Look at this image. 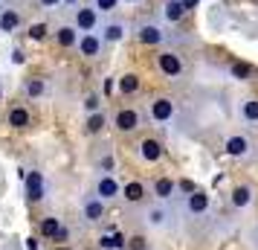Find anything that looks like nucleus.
I'll return each mask as SVG.
<instances>
[{"mask_svg":"<svg viewBox=\"0 0 258 250\" xmlns=\"http://www.w3.org/2000/svg\"><path fill=\"white\" fill-rule=\"evenodd\" d=\"M142 221H145L148 227H154V230H171V227H174V210H171L165 201L151 204V207H145Z\"/></svg>","mask_w":258,"mask_h":250,"instance_id":"1","label":"nucleus"},{"mask_svg":"<svg viewBox=\"0 0 258 250\" xmlns=\"http://www.w3.org/2000/svg\"><path fill=\"white\" fill-rule=\"evenodd\" d=\"M134 35H137V41L145 44V47H160V44H165V41L171 38L157 21H140L137 29H134Z\"/></svg>","mask_w":258,"mask_h":250,"instance_id":"2","label":"nucleus"},{"mask_svg":"<svg viewBox=\"0 0 258 250\" xmlns=\"http://www.w3.org/2000/svg\"><path fill=\"white\" fill-rule=\"evenodd\" d=\"M21 24H24V12L18 9V3L15 0H3L0 3V32L12 35V32L21 29Z\"/></svg>","mask_w":258,"mask_h":250,"instance_id":"3","label":"nucleus"},{"mask_svg":"<svg viewBox=\"0 0 258 250\" xmlns=\"http://www.w3.org/2000/svg\"><path fill=\"white\" fill-rule=\"evenodd\" d=\"M157 67H160V73L168 76V79H177V76H183V70H186L180 53H174V49H163V53L157 56Z\"/></svg>","mask_w":258,"mask_h":250,"instance_id":"4","label":"nucleus"},{"mask_svg":"<svg viewBox=\"0 0 258 250\" xmlns=\"http://www.w3.org/2000/svg\"><path fill=\"white\" fill-rule=\"evenodd\" d=\"M174 114H177V105H174V99H168V96H157L151 102V108H148V117H151V122H157V125L171 122Z\"/></svg>","mask_w":258,"mask_h":250,"instance_id":"5","label":"nucleus"},{"mask_svg":"<svg viewBox=\"0 0 258 250\" xmlns=\"http://www.w3.org/2000/svg\"><path fill=\"white\" fill-rule=\"evenodd\" d=\"M102 24V18L96 12L93 6H76V15H73V26L79 32H96Z\"/></svg>","mask_w":258,"mask_h":250,"instance_id":"6","label":"nucleus"},{"mask_svg":"<svg viewBox=\"0 0 258 250\" xmlns=\"http://www.w3.org/2000/svg\"><path fill=\"white\" fill-rule=\"evenodd\" d=\"M226 155L229 157H238V160H249L252 157V140L246 137V134H232V137H226Z\"/></svg>","mask_w":258,"mask_h":250,"instance_id":"7","label":"nucleus"},{"mask_svg":"<svg viewBox=\"0 0 258 250\" xmlns=\"http://www.w3.org/2000/svg\"><path fill=\"white\" fill-rule=\"evenodd\" d=\"M24 178V186H26V198L32 204H38L44 195H47V180H44V175L38 172V169H32V172H26V175H21Z\"/></svg>","mask_w":258,"mask_h":250,"instance_id":"8","label":"nucleus"},{"mask_svg":"<svg viewBox=\"0 0 258 250\" xmlns=\"http://www.w3.org/2000/svg\"><path fill=\"white\" fill-rule=\"evenodd\" d=\"M113 125H116V131L131 134V131H137V128L142 125V114L137 111V108H119L116 117H113Z\"/></svg>","mask_w":258,"mask_h":250,"instance_id":"9","label":"nucleus"},{"mask_svg":"<svg viewBox=\"0 0 258 250\" xmlns=\"http://www.w3.org/2000/svg\"><path fill=\"white\" fill-rule=\"evenodd\" d=\"M99 201H113L122 195V186H119V180L113 175H99L96 178V192H93Z\"/></svg>","mask_w":258,"mask_h":250,"instance_id":"10","label":"nucleus"},{"mask_svg":"<svg viewBox=\"0 0 258 250\" xmlns=\"http://www.w3.org/2000/svg\"><path fill=\"white\" fill-rule=\"evenodd\" d=\"M102 38H99V32H82L79 35V44H76V49L82 53L84 59H99L102 56Z\"/></svg>","mask_w":258,"mask_h":250,"instance_id":"11","label":"nucleus"},{"mask_svg":"<svg viewBox=\"0 0 258 250\" xmlns=\"http://www.w3.org/2000/svg\"><path fill=\"white\" fill-rule=\"evenodd\" d=\"M99 38H102V44H119V41H125L128 35V26L125 21H105V24H99Z\"/></svg>","mask_w":258,"mask_h":250,"instance_id":"12","label":"nucleus"},{"mask_svg":"<svg viewBox=\"0 0 258 250\" xmlns=\"http://www.w3.org/2000/svg\"><path fill=\"white\" fill-rule=\"evenodd\" d=\"M183 210H186V215H191V218H198V215H206L209 213V195L206 192H188L186 195V204H183Z\"/></svg>","mask_w":258,"mask_h":250,"instance_id":"13","label":"nucleus"},{"mask_svg":"<svg viewBox=\"0 0 258 250\" xmlns=\"http://www.w3.org/2000/svg\"><path fill=\"white\" fill-rule=\"evenodd\" d=\"M102 215H105V201H99L96 195H87L82 201V218L96 224V221H102Z\"/></svg>","mask_w":258,"mask_h":250,"instance_id":"14","label":"nucleus"},{"mask_svg":"<svg viewBox=\"0 0 258 250\" xmlns=\"http://www.w3.org/2000/svg\"><path fill=\"white\" fill-rule=\"evenodd\" d=\"M49 93V82L44 76H32V79H26L24 82V96L26 99H41V96Z\"/></svg>","mask_w":258,"mask_h":250,"instance_id":"15","label":"nucleus"},{"mask_svg":"<svg viewBox=\"0 0 258 250\" xmlns=\"http://www.w3.org/2000/svg\"><path fill=\"white\" fill-rule=\"evenodd\" d=\"M137 148H140V157L145 163H157V160L163 157V143H160V140H151V137H145Z\"/></svg>","mask_w":258,"mask_h":250,"instance_id":"16","label":"nucleus"},{"mask_svg":"<svg viewBox=\"0 0 258 250\" xmlns=\"http://www.w3.org/2000/svg\"><path fill=\"white\" fill-rule=\"evenodd\" d=\"M6 125L15 128V131L26 128V125H29V111H26L24 105H12L9 108V114H6Z\"/></svg>","mask_w":258,"mask_h":250,"instance_id":"17","label":"nucleus"},{"mask_svg":"<svg viewBox=\"0 0 258 250\" xmlns=\"http://www.w3.org/2000/svg\"><path fill=\"white\" fill-rule=\"evenodd\" d=\"M79 35H82V32H79L73 24H61L58 29H55V41H58L64 49L76 47V44H79Z\"/></svg>","mask_w":258,"mask_h":250,"instance_id":"18","label":"nucleus"},{"mask_svg":"<svg viewBox=\"0 0 258 250\" xmlns=\"http://www.w3.org/2000/svg\"><path fill=\"white\" fill-rule=\"evenodd\" d=\"M174 192H177V183L171 178H157L154 180V195H157V201H171L174 198Z\"/></svg>","mask_w":258,"mask_h":250,"instance_id":"19","label":"nucleus"},{"mask_svg":"<svg viewBox=\"0 0 258 250\" xmlns=\"http://www.w3.org/2000/svg\"><path fill=\"white\" fill-rule=\"evenodd\" d=\"M122 198L128 204H142L145 201V183H140V180L125 183V186H122Z\"/></svg>","mask_w":258,"mask_h":250,"instance_id":"20","label":"nucleus"},{"mask_svg":"<svg viewBox=\"0 0 258 250\" xmlns=\"http://www.w3.org/2000/svg\"><path fill=\"white\" fill-rule=\"evenodd\" d=\"M252 195H255V192H252V186H235L232 189V198H229V201H232V207L235 210H246V207H249V204H252Z\"/></svg>","mask_w":258,"mask_h":250,"instance_id":"21","label":"nucleus"},{"mask_svg":"<svg viewBox=\"0 0 258 250\" xmlns=\"http://www.w3.org/2000/svg\"><path fill=\"white\" fill-rule=\"evenodd\" d=\"M183 15H186V9H183V3H180V0H165L163 18L168 21V24H177V21H183Z\"/></svg>","mask_w":258,"mask_h":250,"instance_id":"22","label":"nucleus"},{"mask_svg":"<svg viewBox=\"0 0 258 250\" xmlns=\"http://www.w3.org/2000/svg\"><path fill=\"white\" fill-rule=\"evenodd\" d=\"M140 76L137 73H125V76H119V93H125V96H134L137 90H140Z\"/></svg>","mask_w":258,"mask_h":250,"instance_id":"23","label":"nucleus"},{"mask_svg":"<svg viewBox=\"0 0 258 250\" xmlns=\"http://www.w3.org/2000/svg\"><path fill=\"white\" fill-rule=\"evenodd\" d=\"M238 114H241V119H244L246 125H255L258 122V99H246V102H241Z\"/></svg>","mask_w":258,"mask_h":250,"instance_id":"24","label":"nucleus"},{"mask_svg":"<svg viewBox=\"0 0 258 250\" xmlns=\"http://www.w3.org/2000/svg\"><path fill=\"white\" fill-rule=\"evenodd\" d=\"M125 241H128V238L122 236V233H107V236L99 238L102 250H125Z\"/></svg>","mask_w":258,"mask_h":250,"instance_id":"25","label":"nucleus"},{"mask_svg":"<svg viewBox=\"0 0 258 250\" xmlns=\"http://www.w3.org/2000/svg\"><path fill=\"white\" fill-rule=\"evenodd\" d=\"M105 128V114L96 111V114H87V122H84V131L87 134H99Z\"/></svg>","mask_w":258,"mask_h":250,"instance_id":"26","label":"nucleus"},{"mask_svg":"<svg viewBox=\"0 0 258 250\" xmlns=\"http://www.w3.org/2000/svg\"><path fill=\"white\" fill-rule=\"evenodd\" d=\"M61 230V221L55 218V215H47L44 221H41V236H47V238H55V233Z\"/></svg>","mask_w":258,"mask_h":250,"instance_id":"27","label":"nucleus"},{"mask_svg":"<svg viewBox=\"0 0 258 250\" xmlns=\"http://www.w3.org/2000/svg\"><path fill=\"white\" fill-rule=\"evenodd\" d=\"M47 35H49L47 24H32L29 26V38H32V41H47Z\"/></svg>","mask_w":258,"mask_h":250,"instance_id":"28","label":"nucleus"},{"mask_svg":"<svg viewBox=\"0 0 258 250\" xmlns=\"http://www.w3.org/2000/svg\"><path fill=\"white\" fill-rule=\"evenodd\" d=\"M119 6V0H93V9L99 15H107V12H113Z\"/></svg>","mask_w":258,"mask_h":250,"instance_id":"29","label":"nucleus"},{"mask_svg":"<svg viewBox=\"0 0 258 250\" xmlns=\"http://www.w3.org/2000/svg\"><path fill=\"white\" fill-rule=\"evenodd\" d=\"M125 250H148V241H145V236H131L125 241Z\"/></svg>","mask_w":258,"mask_h":250,"instance_id":"30","label":"nucleus"},{"mask_svg":"<svg viewBox=\"0 0 258 250\" xmlns=\"http://www.w3.org/2000/svg\"><path fill=\"white\" fill-rule=\"evenodd\" d=\"M84 111H87V114H96V111H99V96L96 93L84 96Z\"/></svg>","mask_w":258,"mask_h":250,"instance_id":"31","label":"nucleus"},{"mask_svg":"<svg viewBox=\"0 0 258 250\" xmlns=\"http://www.w3.org/2000/svg\"><path fill=\"white\" fill-rule=\"evenodd\" d=\"M249 73H252L249 64H232V76H238V79H246Z\"/></svg>","mask_w":258,"mask_h":250,"instance_id":"32","label":"nucleus"},{"mask_svg":"<svg viewBox=\"0 0 258 250\" xmlns=\"http://www.w3.org/2000/svg\"><path fill=\"white\" fill-rule=\"evenodd\" d=\"M99 166H102V175H107V172L113 169V157H110V155H105V157H102V163H99Z\"/></svg>","mask_w":258,"mask_h":250,"instance_id":"33","label":"nucleus"},{"mask_svg":"<svg viewBox=\"0 0 258 250\" xmlns=\"http://www.w3.org/2000/svg\"><path fill=\"white\" fill-rule=\"evenodd\" d=\"M12 61H15V64H24V61H26V53H24L21 47H15V49H12Z\"/></svg>","mask_w":258,"mask_h":250,"instance_id":"34","label":"nucleus"},{"mask_svg":"<svg viewBox=\"0 0 258 250\" xmlns=\"http://www.w3.org/2000/svg\"><path fill=\"white\" fill-rule=\"evenodd\" d=\"M38 6H41V9H58L61 0H38Z\"/></svg>","mask_w":258,"mask_h":250,"instance_id":"35","label":"nucleus"},{"mask_svg":"<svg viewBox=\"0 0 258 250\" xmlns=\"http://www.w3.org/2000/svg\"><path fill=\"white\" fill-rule=\"evenodd\" d=\"M180 3H183V9L188 12V9H195V6H198L200 0H180Z\"/></svg>","mask_w":258,"mask_h":250,"instance_id":"36","label":"nucleus"},{"mask_svg":"<svg viewBox=\"0 0 258 250\" xmlns=\"http://www.w3.org/2000/svg\"><path fill=\"white\" fill-rule=\"evenodd\" d=\"M180 189H183V192H195V183H191V180H183V183H180Z\"/></svg>","mask_w":258,"mask_h":250,"instance_id":"37","label":"nucleus"},{"mask_svg":"<svg viewBox=\"0 0 258 250\" xmlns=\"http://www.w3.org/2000/svg\"><path fill=\"white\" fill-rule=\"evenodd\" d=\"M26 247H29V250H38V238H29V241H26Z\"/></svg>","mask_w":258,"mask_h":250,"instance_id":"38","label":"nucleus"},{"mask_svg":"<svg viewBox=\"0 0 258 250\" xmlns=\"http://www.w3.org/2000/svg\"><path fill=\"white\" fill-rule=\"evenodd\" d=\"M61 3H67V6H73V9L79 6V0H61Z\"/></svg>","mask_w":258,"mask_h":250,"instance_id":"39","label":"nucleus"},{"mask_svg":"<svg viewBox=\"0 0 258 250\" xmlns=\"http://www.w3.org/2000/svg\"><path fill=\"white\" fill-rule=\"evenodd\" d=\"M252 238H255V247H258V227H255V236H252Z\"/></svg>","mask_w":258,"mask_h":250,"instance_id":"40","label":"nucleus"},{"mask_svg":"<svg viewBox=\"0 0 258 250\" xmlns=\"http://www.w3.org/2000/svg\"><path fill=\"white\" fill-rule=\"evenodd\" d=\"M58 250H70V247H58Z\"/></svg>","mask_w":258,"mask_h":250,"instance_id":"41","label":"nucleus"},{"mask_svg":"<svg viewBox=\"0 0 258 250\" xmlns=\"http://www.w3.org/2000/svg\"><path fill=\"white\" fill-rule=\"evenodd\" d=\"M131 3H137V0H131Z\"/></svg>","mask_w":258,"mask_h":250,"instance_id":"42","label":"nucleus"},{"mask_svg":"<svg viewBox=\"0 0 258 250\" xmlns=\"http://www.w3.org/2000/svg\"><path fill=\"white\" fill-rule=\"evenodd\" d=\"M0 93H3V87H0Z\"/></svg>","mask_w":258,"mask_h":250,"instance_id":"43","label":"nucleus"},{"mask_svg":"<svg viewBox=\"0 0 258 250\" xmlns=\"http://www.w3.org/2000/svg\"><path fill=\"white\" fill-rule=\"evenodd\" d=\"M0 3H3V0H0Z\"/></svg>","mask_w":258,"mask_h":250,"instance_id":"44","label":"nucleus"}]
</instances>
